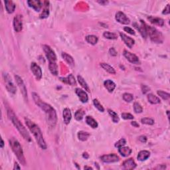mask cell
Returning <instances> with one entry per match:
<instances>
[{
    "label": "cell",
    "instance_id": "obj_1",
    "mask_svg": "<svg viewBox=\"0 0 170 170\" xmlns=\"http://www.w3.org/2000/svg\"><path fill=\"white\" fill-rule=\"evenodd\" d=\"M32 95H33V100L35 101V104L45 113L46 121H47L48 125L50 127H54L57 122V116H56L55 110L50 104L42 102L37 93L33 92Z\"/></svg>",
    "mask_w": 170,
    "mask_h": 170
},
{
    "label": "cell",
    "instance_id": "obj_2",
    "mask_svg": "<svg viewBox=\"0 0 170 170\" xmlns=\"http://www.w3.org/2000/svg\"><path fill=\"white\" fill-rule=\"evenodd\" d=\"M25 121L26 125L29 127L31 132L33 133V136L35 137L36 141H37L39 147L42 149H46L47 146H46V142L43 138V135H42V133L39 127L37 124H35L33 122H32L31 120H30L29 119L25 118Z\"/></svg>",
    "mask_w": 170,
    "mask_h": 170
},
{
    "label": "cell",
    "instance_id": "obj_3",
    "mask_svg": "<svg viewBox=\"0 0 170 170\" xmlns=\"http://www.w3.org/2000/svg\"><path fill=\"white\" fill-rule=\"evenodd\" d=\"M7 116L10 119V120L13 123L14 126L17 129L18 131H19L20 134L23 136V138L25 139L26 141H31V137L30 136L29 133H28L27 129L23 126V125L21 124V122H20V120L17 118V117L15 116V114H14V112L11 109H8L7 110Z\"/></svg>",
    "mask_w": 170,
    "mask_h": 170
},
{
    "label": "cell",
    "instance_id": "obj_4",
    "mask_svg": "<svg viewBox=\"0 0 170 170\" xmlns=\"http://www.w3.org/2000/svg\"><path fill=\"white\" fill-rule=\"evenodd\" d=\"M9 145L11 146L12 151L15 154L20 163L23 165H25L26 160L25 157H24L23 149H22L21 145H20L19 141H17V139H15V137H12L9 139Z\"/></svg>",
    "mask_w": 170,
    "mask_h": 170
},
{
    "label": "cell",
    "instance_id": "obj_5",
    "mask_svg": "<svg viewBox=\"0 0 170 170\" xmlns=\"http://www.w3.org/2000/svg\"><path fill=\"white\" fill-rule=\"evenodd\" d=\"M147 35H148L150 39L153 42L156 43H161L163 41V37L162 34L157 30L155 27L151 26L146 25Z\"/></svg>",
    "mask_w": 170,
    "mask_h": 170
},
{
    "label": "cell",
    "instance_id": "obj_6",
    "mask_svg": "<svg viewBox=\"0 0 170 170\" xmlns=\"http://www.w3.org/2000/svg\"><path fill=\"white\" fill-rule=\"evenodd\" d=\"M3 77L4 79V82L5 84V87L7 90L11 94H15L16 92V87L14 85L13 81L11 80V78L9 74L4 72L3 74Z\"/></svg>",
    "mask_w": 170,
    "mask_h": 170
},
{
    "label": "cell",
    "instance_id": "obj_7",
    "mask_svg": "<svg viewBox=\"0 0 170 170\" xmlns=\"http://www.w3.org/2000/svg\"><path fill=\"white\" fill-rule=\"evenodd\" d=\"M43 48V50L45 53L46 57L48 60L49 63H52V62H56V56L53 50L49 46L46 45V44H44L42 46Z\"/></svg>",
    "mask_w": 170,
    "mask_h": 170
},
{
    "label": "cell",
    "instance_id": "obj_8",
    "mask_svg": "<svg viewBox=\"0 0 170 170\" xmlns=\"http://www.w3.org/2000/svg\"><path fill=\"white\" fill-rule=\"evenodd\" d=\"M15 78L16 82H17V84H18V86L19 87L20 90H21V92L23 94V96L25 98V100H28V96H27V88H26V86L24 82L22 80V78L19 76L18 75H15Z\"/></svg>",
    "mask_w": 170,
    "mask_h": 170
},
{
    "label": "cell",
    "instance_id": "obj_9",
    "mask_svg": "<svg viewBox=\"0 0 170 170\" xmlns=\"http://www.w3.org/2000/svg\"><path fill=\"white\" fill-rule=\"evenodd\" d=\"M13 28L16 32L21 31L23 29V17L21 15H17L14 17Z\"/></svg>",
    "mask_w": 170,
    "mask_h": 170
},
{
    "label": "cell",
    "instance_id": "obj_10",
    "mask_svg": "<svg viewBox=\"0 0 170 170\" xmlns=\"http://www.w3.org/2000/svg\"><path fill=\"white\" fill-rule=\"evenodd\" d=\"M31 70L35 77L37 80H39L42 78V70L40 66L35 62H32L31 64Z\"/></svg>",
    "mask_w": 170,
    "mask_h": 170
},
{
    "label": "cell",
    "instance_id": "obj_11",
    "mask_svg": "<svg viewBox=\"0 0 170 170\" xmlns=\"http://www.w3.org/2000/svg\"><path fill=\"white\" fill-rule=\"evenodd\" d=\"M100 159L104 163H114L118 161L120 158L115 153H110V154L102 155L100 157Z\"/></svg>",
    "mask_w": 170,
    "mask_h": 170
},
{
    "label": "cell",
    "instance_id": "obj_12",
    "mask_svg": "<svg viewBox=\"0 0 170 170\" xmlns=\"http://www.w3.org/2000/svg\"><path fill=\"white\" fill-rule=\"evenodd\" d=\"M124 56L126 59L132 64H139V60L135 54L131 53V52L127 51L126 50H124Z\"/></svg>",
    "mask_w": 170,
    "mask_h": 170
},
{
    "label": "cell",
    "instance_id": "obj_13",
    "mask_svg": "<svg viewBox=\"0 0 170 170\" xmlns=\"http://www.w3.org/2000/svg\"><path fill=\"white\" fill-rule=\"evenodd\" d=\"M116 21L120 23L127 25L129 23V19L123 12L118 11L116 13Z\"/></svg>",
    "mask_w": 170,
    "mask_h": 170
},
{
    "label": "cell",
    "instance_id": "obj_14",
    "mask_svg": "<svg viewBox=\"0 0 170 170\" xmlns=\"http://www.w3.org/2000/svg\"><path fill=\"white\" fill-rule=\"evenodd\" d=\"M27 3L29 7L33 8L36 11H41L42 5H43V3L39 0H30V1H27Z\"/></svg>",
    "mask_w": 170,
    "mask_h": 170
},
{
    "label": "cell",
    "instance_id": "obj_15",
    "mask_svg": "<svg viewBox=\"0 0 170 170\" xmlns=\"http://www.w3.org/2000/svg\"><path fill=\"white\" fill-rule=\"evenodd\" d=\"M75 92H76V94H77L78 98H79L80 100L81 101L82 103H86L88 102V95H87V94H86V92H85V91L82 90V89L77 88H76Z\"/></svg>",
    "mask_w": 170,
    "mask_h": 170
},
{
    "label": "cell",
    "instance_id": "obj_16",
    "mask_svg": "<svg viewBox=\"0 0 170 170\" xmlns=\"http://www.w3.org/2000/svg\"><path fill=\"white\" fill-rule=\"evenodd\" d=\"M122 167L124 169H133L136 167V163L132 158H129L124 161L122 163Z\"/></svg>",
    "mask_w": 170,
    "mask_h": 170
},
{
    "label": "cell",
    "instance_id": "obj_17",
    "mask_svg": "<svg viewBox=\"0 0 170 170\" xmlns=\"http://www.w3.org/2000/svg\"><path fill=\"white\" fill-rule=\"evenodd\" d=\"M120 35L121 38H122V39L123 40V41L125 42V44H126L129 48H131L132 47L133 44L135 43L134 39H133L132 38L128 37V36H127L126 35H125L124 33H120Z\"/></svg>",
    "mask_w": 170,
    "mask_h": 170
},
{
    "label": "cell",
    "instance_id": "obj_18",
    "mask_svg": "<svg viewBox=\"0 0 170 170\" xmlns=\"http://www.w3.org/2000/svg\"><path fill=\"white\" fill-rule=\"evenodd\" d=\"M62 117H63L64 122L65 123V124H69L72 118V114L69 108H66L64 109L63 113H62Z\"/></svg>",
    "mask_w": 170,
    "mask_h": 170
},
{
    "label": "cell",
    "instance_id": "obj_19",
    "mask_svg": "<svg viewBox=\"0 0 170 170\" xmlns=\"http://www.w3.org/2000/svg\"><path fill=\"white\" fill-rule=\"evenodd\" d=\"M5 5V9L6 11H7L8 13H13L15 9V4L13 3L12 1H4Z\"/></svg>",
    "mask_w": 170,
    "mask_h": 170
},
{
    "label": "cell",
    "instance_id": "obj_20",
    "mask_svg": "<svg viewBox=\"0 0 170 170\" xmlns=\"http://www.w3.org/2000/svg\"><path fill=\"white\" fill-rule=\"evenodd\" d=\"M60 80H61L62 82H64V83L72 85H72L76 84V80H75V78H74V76L72 75V74H70L66 78L60 77Z\"/></svg>",
    "mask_w": 170,
    "mask_h": 170
},
{
    "label": "cell",
    "instance_id": "obj_21",
    "mask_svg": "<svg viewBox=\"0 0 170 170\" xmlns=\"http://www.w3.org/2000/svg\"><path fill=\"white\" fill-rule=\"evenodd\" d=\"M104 85L109 92H112L116 88V84L111 80H106V81H104Z\"/></svg>",
    "mask_w": 170,
    "mask_h": 170
},
{
    "label": "cell",
    "instance_id": "obj_22",
    "mask_svg": "<svg viewBox=\"0 0 170 170\" xmlns=\"http://www.w3.org/2000/svg\"><path fill=\"white\" fill-rule=\"evenodd\" d=\"M149 156H150V153H149L148 151L142 150V151H140L138 153V155H137V157L139 161H143L146 160Z\"/></svg>",
    "mask_w": 170,
    "mask_h": 170
},
{
    "label": "cell",
    "instance_id": "obj_23",
    "mask_svg": "<svg viewBox=\"0 0 170 170\" xmlns=\"http://www.w3.org/2000/svg\"><path fill=\"white\" fill-rule=\"evenodd\" d=\"M44 8L42 10V13L40 15V18L41 19H45V18L48 17V15H49V9H48V4H49V2L48 1H44Z\"/></svg>",
    "mask_w": 170,
    "mask_h": 170
},
{
    "label": "cell",
    "instance_id": "obj_24",
    "mask_svg": "<svg viewBox=\"0 0 170 170\" xmlns=\"http://www.w3.org/2000/svg\"><path fill=\"white\" fill-rule=\"evenodd\" d=\"M149 21L151 23L154 24V25H159V26H163L164 25V21L159 17H148Z\"/></svg>",
    "mask_w": 170,
    "mask_h": 170
},
{
    "label": "cell",
    "instance_id": "obj_25",
    "mask_svg": "<svg viewBox=\"0 0 170 170\" xmlns=\"http://www.w3.org/2000/svg\"><path fill=\"white\" fill-rule=\"evenodd\" d=\"M118 151L123 157H127L131 154V151H131V149L129 148V147L122 146V147H119Z\"/></svg>",
    "mask_w": 170,
    "mask_h": 170
},
{
    "label": "cell",
    "instance_id": "obj_26",
    "mask_svg": "<svg viewBox=\"0 0 170 170\" xmlns=\"http://www.w3.org/2000/svg\"><path fill=\"white\" fill-rule=\"evenodd\" d=\"M85 121H86V124L89 125L91 127H92V128H96L98 126V123H97L96 121L91 116H87L86 117V118H85Z\"/></svg>",
    "mask_w": 170,
    "mask_h": 170
},
{
    "label": "cell",
    "instance_id": "obj_27",
    "mask_svg": "<svg viewBox=\"0 0 170 170\" xmlns=\"http://www.w3.org/2000/svg\"><path fill=\"white\" fill-rule=\"evenodd\" d=\"M147 100H148V102L152 104H156L160 103V100H159L158 97L155 96V95L153 94H147Z\"/></svg>",
    "mask_w": 170,
    "mask_h": 170
},
{
    "label": "cell",
    "instance_id": "obj_28",
    "mask_svg": "<svg viewBox=\"0 0 170 170\" xmlns=\"http://www.w3.org/2000/svg\"><path fill=\"white\" fill-rule=\"evenodd\" d=\"M146 25L147 24H145L144 22L141 21V25L138 26V27H137V30H139V31L140 32L141 35H142L143 37L146 38L147 37V31H146Z\"/></svg>",
    "mask_w": 170,
    "mask_h": 170
},
{
    "label": "cell",
    "instance_id": "obj_29",
    "mask_svg": "<svg viewBox=\"0 0 170 170\" xmlns=\"http://www.w3.org/2000/svg\"><path fill=\"white\" fill-rule=\"evenodd\" d=\"M100 66H102L103 69H104L106 72H109L110 74H116V70H115L114 68H113L112 66H111L110 64L102 62V63H100Z\"/></svg>",
    "mask_w": 170,
    "mask_h": 170
},
{
    "label": "cell",
    "instance_id": "obj_30",
    "mask_svg": "<svg viewBox=\"0 0 170 170\" xmlns=\"http://www.w3.org/2000/svg\"><path fill=\"white\" fill-rule=\"evenodd\" d=\"M48 68H49L50 72L54 76H56L58 73V66L56 62H52V63L48 64Z\"/></svg>",
    "mask_w": 170,
    "mask_h": 170
},
{
    "label": "cell",
    "instance_id": "obj_31",
    "mask_svg": "<svg viewBox=\"0 0 170 170\" xmlns=\"http://www.w3.org/2000/svg\"><path fill=\"white\" fill-rule=\"evenodd\" d=\"M62 58H64V60L70 64V65L73 66L74 64V60L73 59V58L71 56L69 55V54L66 53V52H62Z\"/></svg>",
    "mask_w": 170,
    "mask_h": 170
},
{
    "label": "cell",
    "instance_id": "obj_32",
    "mask_svg": "<svg viewBox=\"0 0 170 170\" xmlns=\"http://www.w3.org/2000/svg\"><path fill=\"white\" fill-rule=\"evenodd\" d=\"M90 133L87 131H78V137L80 140H81L82 141H86L89 137H90Z\"/></svg>",
    "mask_w": 170,
    "mask_h": 170
},
{
    "label": "cell",
    "instance_id": "obj_33",
    "mask_svg": "<svg viewBox=\"0 0 170 170\" xmlns=\"http://www.w3.org/2000/svg\"><path fill=\"white\" fill-rule=\"evenodd\" d=\"M77 78H78V82H79V84L81 85V86L82 87V88H83L85 90L88 91V92H90V88H89L88 85L87 84V83L86 82V81L84 80V78L80 75H78L77 76Z\"/></svg>",
    "mask_w": 170,
    "mask_h": 170
},
{
    "label": "cell",
    "instance_id": "obj_34",
    "mask_svg": "<svg viewBox=\"0 0 170 170\" xmlns=\"http://www.w3.org/2000/svg\"><path fill=\"white\" fill-rule=\"evenodd\" d=\"M86 41L91 44H96L98 42V39L96 36L93 35H89L86 37Z\"/></svg>",
    "mask_w": 170,
    "mask_h": 170
},
{
    "label": "cell",
    "instance_id": "obj_35",
    "mask_svg": "<svg viewBox=\"0 0 170 170\" xmlns=\"http://www.w3.org/2000/svg\"><path fill=\"white\" fill-rule=\"evenodd\" d=\"M108 114H110V116L112 117V120L113 121V122L118 123L119 122V120H120V118H119L118 115L117 114L116 112H114L113 110H110V109H108Z\"/></svg>",
    "mask_w": 170,
    "mask_h": 170
},
{
    "label": "cell",
    "instance_id": "obj_36",
    "mask_svg": "<svg viewBox=\"0 0 170 170\" xmlns=\"http://www.w3.org/2000/svg\"><path fill=\"white\" fill-rule=\"evenodd\" d=\"M84 115H85L84 111L83 110H82V109H80V110H78L75 112V114H74V118H75L76 120L80 121L82 120V118H83Z\"/></svg>",
    "mask_w": 170,
    "mask_h": 170
},
{
    "label": "cell",
    "instance_id": "obj_37",
    "mask_svg": "<svg viewBox=\"0 0 170 170\" xmlns=\"http://www.w3.org/2000/svg\"><path fill=\"white\" fill-rule=\"evenodd\" d=\"M103 36L104 37L106 38V39H116L118 38V36H117L116 34H115L114 33H111V32L109 31H106L103 33Z\"/></svg>",
    "mask_w": 170,
    "mask_h": 170
},
{
    "label": "cell",
    "instance_id": "obj_38",
    "mask_svg": "<svg viewBox=\"0 0 170 170\" xmlns=\"http://www.w3.org/2000/svg\"><path fill=\"white\" fill-rule=\"evenodd\" d=\"M157 94L159 95L161 98H162L163 100H169L170 98V94L169 93L165 92L164 91H161V90H158L157 92Z\"/></svg>",
    "mask_w": 170,
    "mask_h": 170
},
{
    "label": "cell",
    "instance_id": "obj_39",
    "mask_svg": "<svg viewBox=\"0 0 170 170\" xmlns=\"http://www.w3.org/2000/svg\"><path fill=\"white\" fill-rule=\"evenodd\" d=\"M93 103H94V106L98 109V110L100 111L101 112H103L104 111V108H103V106H102V104L99 102V101L97 100V99H94L93 100Z\"/></svg>",
    "mask_w": 170,
    "mask_h": 170
},
{
    "label": "cell",
    "instance_id": "obj_40",
    "mask_svg": "<svg viewBox=\"0 0 170 170\" xmlns=\"http://www.w3.org/2000/svg\"><path fill=\"white\" fill-rule=\"evenodd\" d=\"M133 110L135 113H141L143 111V108L138 102H134L133 104Z\"/></svg>",
    "mask_w": 170,
    "mask_h": 170
},
{
    "label": "cell",
    "instance_id": "obj_41",
    "mask_svg": "<svg viewBox=\"0 0 170 170\" xmlns=\"http://www.w3.org/2000/svg\"><path fill=\"white\" fill-rule=\"evenodd\" d=\"M123 99L127 102H130L133 100V96L132 94H129V93H124L123 94Z\"/></svg>",
    "mask_w": 170,
    "mask_h": 170
},
{
    "label": "cell",
    "instance_id": "obj_42",
    "mask_svg": "<svg viewBox=\"0 0 170 170\" xmlns=\"http://www.w3.org/2000/svg\"><path fill=\"white\" fill-rule=\"evenodd\" d=\"M141 122L147 125H153L154 124V120L149 118H143L141 120Z\"/></svg>",
    "mask_w": 170,
    "mask_h": 170
},
{
    "label": "cell",
    "instance_id": "obj_43",
    "mask_svg": "<svg viewBox=\"0 0 170 170\" xmlns=\"http://www.w3.org/2000/svg\"><path fill=\"white\" fill-rule=\"evenodd\" d=\"M126 139H124V138H122L120 139V140L117 141V142L115 143V147H122V146H124L125 145H126Z\"/></svg>",
    "mask_w": 170,
    "mask_h": 170
},
{
    "label": "cell",
    "instance_id": "obj_44",
    "mask_svg": "<svg viewBox=\"0 0 170 170\" xmlns=\"http://www.w3.org/2000/svg\"><path fill=\"white\" fill-rule=\"evenodd\" d=\"M121 116H122V118L124 119V120H132V119L134 118L133 115L129 114V113H122L121 114Z\"/></svg>",
    "mask_w": 170,
    "mask_h": 170
},
{
    "label": "cell",
    "instance_id": "obj_45",
    "mask_svg": "<svg viewBox=\"0 0 170 170\" xmlns=\"http://www.w3.org/2000/svg\"><path fill=\"white\" fill-rule=\"evenodd\" d=\"M124 30L127 33H128L130 34V35H135V31L131 29V28L129 27H125L124 28Z\"/></svg>",
    "mask_w": 170,
    "mask_h": 170
},
{
    "label": "cell",
    "instance_id": "obj_46",
    "mask_svg": "<svg viewBox=\"0 0 170 170\" xmlns=\"http://www.w3.org/2000/svg\"><path fill=\"white\" fill-rule=\"evenodd\" d=\"M109 53H110V55L113 56H117V52L114 48H110V50H109Z\"/></svg>",
    "mask_w": 170,
    "mask_h": 170
},
{
    "label": "cell",
    "instance_id": "obj_47",
    "mask_svg": "<svg viewBox=\"0 0 170 170\" xmlns=\"http://www.w3.org/2000/svg\"><path fill=\"white\" fill-rule=\"evenodd\" d=\"M141 90H142V92L143 94H145L147 92H148L149 88L148 86H147L146 85H141Z\"/></svg>",
    "mask_w": 170,
    "mask_h": 170
},
{
    "label": "cell",
    "instance_id": "obj_48",
    "mask_svg": "<svg viewBox=\"0 0 170 170\" xmlns=\"http://www.w3.org/2000/svg\"><path fill=\"white\" fill-rule=\"evenodd\" d=\"M169 4H167L166 7H165V8L164 9V10H163V14H165V15H167V14L169 13Z\"/></svg>",
    "mask_w": 170,
    "mask_h": 170
},
{
    "label": "cell",
    "instance_id": "obj_49",
    "mask_svg": "<svg viewBox=\"0 0 170 170\" xmlns=\"http://www.w3.org/2000/svg\"><path fill=\"white\" fill-rule=\"evenodd\" d=\"M139 141H141V142L145 143V142H146V141H147V137H145V135H141V136L139 137Z\"/></svg>",
    "mask_w": 170,
    "mask_h": 170
},
{
    "label": "cell",
    "instance_id": "obj_50",
    "mask_svg": "<svg viewBox=\"0 0 170 170\" xmlns=\"http://www.w3.org/2000/svg\"><path fill=\"white\" fill-rule=\"evenodd\" d=\"M21 169V167L19 166V165H18V163L17 162H15V165H14L13 169Z\"/></svg>",
    "mask_w": 170,
    "mask_h": 170
},
{
    "label": "cell",
    "instance_id": "obj_51",
    "mask_svg": "<svg viewBox=\"0 0 170 170\" xmlns=\"http://www.w3.org/2000/svg\"><path fill=\"white\" fill-rule=\"evenodd\" d=\"M165 165H163V167H162V165H158V166L155 167V169H165Z\"/></svg>",
    "mask_w": 170,
    "mask_h": 170
},
{
    "label": "cell",
    "instance_id": "obj_52",
    "mask_svg": "<svg viewBox=\"0 0 170 170\" xmlns=\"http://www.w3.org/2000/svg\"><path fill=\"white\" fill-rule=\"evenodd\" d=\"M131 124L133 126H134L135 127H139V124H137L136 122H131Z\"/></svg>",
    "mask_w": 170,
    "mask_h": 170
},
{
    "label": "cell",
    "instance_id": "obj_53",
    "mask_svg": "<svg viewBox=\"0 0 170 170\" xmlns=\"http://www.w3.org/2000/svg\"><path fill=\"white\" fill-rule=\"evenodd\" d=\"M97 2L100 4H102V5H105V4H107L108 3V1H98Z\"/></svg>",
    "mask_w": 170,
    "mask_h": 170
},
{
    "label": "cell",
    "instance_id": "obj_54",
    "mask_svg": "<svg viewBox=\"0 0 170 170\" xmlns=\"http://www.w3.org/2000/svg\"><path fill=\"white\" fill-rule=\"evenodd\" d=\"M83 157H84V158L87 159V158H88L89 155H88V153H83Z\"/></svg>",
    "mask_w": 170,
    "mask_h": 170
},
{
    "label": "cell",
    "instance_id": "obj_55",
    "mask_svg": "<svg viewBox=\"0 0 170 170\" xmlns=\"http://www.w3.org/2000/svg\"><path fill=\"white\" fill-rule=\"evenodd\" d=\"M1 147L2 148V147H3V145H4V142H3V139H1Z\"/></svg>",
    "mask_w": 170,
    "mask_h": 170
},
{
    "label": "cell",
    "instance_id": "obj_56",
    "mask_svg": "<svg viewBox=\"0 0 170 170\" xmlns=\"http://www.w3.org/2000/svg\"><path fill=\"white\" fill-rule=\"evenodd\" d=\"M84 169H92L93 168H92V167H87V166H85V167H84Z\"/></svg>",
    "mask_w": 170,
    "mask_h": 170
},
{
    "label": "cell",
    "instance_id": "obj_57",
    "mask_svg": "<svg viewBox=\"0 0 170 170\" xmlns=\"http://www.w3.org/2000/svg\"><path fill=\"white\" fill-rule=\"evenodd\" d=\"M167 116H168L169 118V111H167Z\"/></svg>",
    "mask_w": 170,
    "mask_h": 170
}]
</instances>
